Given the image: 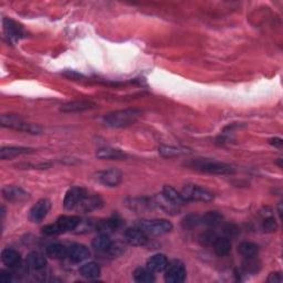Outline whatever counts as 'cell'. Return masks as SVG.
<instances>
[{
  "label": "cell",
  "instance_id": "6da1fadb",
  "mask_svg": "<svg viewBox=\"0 0 283 283\" xmlns=\"http://www.w3.org/2000/svg\"><path fill=\"white\" fill-rule=\"evenodd\" d=\"M142 112L135 108H128V110H121L107 114L104 116L103 121L108 127L112 128H125L132 126L133 124L137 122L140 117Z\"/></svg>",
  "mask_w": 283,
  "mask_h": 283
},
{
  "label": "cell",
  "instance_id": "7a4b0ae2",
  "mask_svg": "<svg viewBox=\"0 0 283 283\" xmlns=\"http://www.w3.org/2000/svg\"><path fill=\"white\" fill-rule=\"evenodd\" d=\"M188 165L190 167H193L194 170L212 174V175H230V174H233L236 172L235 167L229 164L208 160V159L194 160L193 162H190Z\"/></svg>",
  "mask_w": 283,
  "mask_h": 283
},
{
  "label": "cell",
  "instance_id": "3957f363",
  "mask_svg": "<svg viewBox=\"0 0 283 283\" xmlns=\"http://www.w3.org/2000/svg\"><path fill=\"white\" fill-rule=\"evenodd\" d=\"M81 219L77 216H61L54 224L47 225L42 228V233L46 236H57L64 232L73 231L80 225Z\"/></svg>",
  "mask_w": 283,
  "mask_h": 283
},
{
  "label": "cell",
  "instance_id": "277c9868",
  "mask_svg": "<svg viewBox=\"0 0 283 283\" xmlns=\"http://www.w3.org/2000/svg\"><path fill=\"white\" fill-rule=\"evenodd\" d=\"M0 123H2L3 127L19 130V132L28 134L38 135L42 132L41 127L38 126V125L27 123L23 118H20L17 115H12V114H4V115H2V117H0Z\"/></svg>",
  "mask_w": 283,
  "mask_h": 283
},
{
  "label": "cell",
  "instance_id": "5b68a950",
  "mask_svg": "<svg viewBox=\"0 0 283 283\" xmlns=\"http://www.w3.org/2000/svg\"><path fill=\"white\" fill-rule=\"evenodd\" d=\"M137 227L140 228L148 236H161L173 230L172 222L166 219L142 220Z\"/></svg>",
  "mask_w": 283,
  "mask_h": 283
},
{
  "label": "cell",
  "instance_id": "8992f818",
  "mask_svg": "<svg viewBox=\"0 0 283 283\" xmlns=\"http://www.w3.org/2000/svg\"><path fill=\"white\" fill-rule=\"evenodd\" d=\"M182 197L185 201H208L214 200L215 195L208 189L199 187L197 185H186L181 192Z\"/></svg>",
  "mask_w": 283,
  "mask_h": 283
},
{
  "label": "cell",
  "instance_id": "52a82bcc",
  "mask_svg": "<svg viewBox=\"0 0 283 283\" xmlns=\"http://www.w3.org/2000/svg\"><path fill=\"white\" fill-rule=\"evenodd\" d=\"M96 181L107 187H116L123 181V173L116 168L102 171L96 174Z\"/></svg>",
  "mask_w": 283,
  "mask_h": 283
},
{
  "label": "cell",
  "instance_id": "ba28073f",
  "mask_svg": "<svg viewBox=\"0 0 283 283\" xmlns=\"http://www.w3.org/2000/svg\"><path fill=\"white\" fill-rule=\"evenodd\" d=\"M186 279V269L181 261H174L165 270V281L168 283H182Z\"/></svg>",
  "mask_w": 283,
  "mask_h": 283
},
{
  "label": "cell",
  "instance_id": "9c48e42d",
  "mask_svg": "<svg viewBox=\"0 0 283 283\" xmlns=\"http://www.w3.org/2000/svg\"><path fill=\"white\" fill-rule=\"evenodd\" d=\"M86 195H88V193H86V190L82 187H71L64 196V208L67 210L77 209V207L80 205L81 201L84 199Z\"/></svg>",
  "mask_w": 283,
  "mask_h": 283
},
{
  "label": "cell",
  "instance_id": "30bf717a",
  "mask_svg": "<svg viewBox=\"0 0 283 283\" xmlns=\"http://www.w3.org/2000/svg\"><path fill=\"white\" fill-rule=\"evenodd\" d=\"M50 208L51 204L48 199L38 200L29 211V219L32 222H35V224H39V222L46 218Z\"/></svg>",
  "mask_w": 283,
  "mask_h": 283
},
{
  "label": "cell",
  "instance_id": "8fae6325",
  "mask_svg": "<svg viewBox=\"0 0 283 283\" xmlns=\"http://www.w3.org/2000/svg\"><path fill=\"white\" fill-rule=\"evenodd\" d=\"M125 240L130 246L134 247H140V246H145L148 243V235L140 229L138 227L135 228H128V229L125 231L124 233Z\"/></svg>",
  "mask_w": 283,
  "mask_h": 283
},
{
  "label": "cell",
  "instance_id": "7c38bea8",
  "mask_svg": "<svg viewBox=\"0 0 283 283\" xmlns=\"http://www.w3.org/2000/svg\"><path fill=\"white\" fill-rule=\"evenodd\" d=\"M2 194L4 199L10 203H21L29 198V194L17 186H5L2 189Z\"/></svg>",
  "mask_w": 283,
  "mask_h": 283
},
{
  "label": "cell",
  "instance_id": "4fadbf2b",
  "mask_svg": "<svg viewBox=\"0 0 283 283\" xmlns=\"http://www.w3.org/2000/svg\"><path fill=\"white\" fill-rule=\"evenodd\" d=\"M95 106V103L91 101H73L65 103V104L60 107V111L62 113H81L89 110H93Z\"/></svg>",
  "mask_w": 283,
  "mask_h": 283
},
{
  "label": "cell",
  "instance_id": "5bb4252c",
  "mask_svg": "<svg viewBox=\"0 0 283 283\" xmlns=\"http://www.w3.org/2000/svg\"><path fill=\"white\" fill-rule=\"evenodd\" d=\"M90 254L91 252L89 248L84 246V244L74 243L68 249V257L71 261H73L75 263L83 262L84 260L89 259Z\"/></svg>",
  "mask_w": 283,
  "mask_h": 283
},
{
  "label": "cell",
  "instance_id": "9a60e30c",
  "mask_svg": "<svg viewBox=\"0 0 283 283\" xmlns=\"http://www.w3.org/2000/svg\"><path fill=\"white\" fill-rule=\"evenodd\" d=\"M35 150L29 148H23V146H4L0 150V159L2 160H12L15 157L26 154L34 153Z\"/></svg>",
  "mask_w": 283,
  "mask_h": 283
},
{
  "label": "cell",
  "instance_id": "2e32d148",
  "mask_svg": "<svg viewBox=\"0 0 283 283\" xmlns=\"http://www.w3.org/2000/svg\"><path fill=\"white\" fill-rule=\"evenodd\" d=\"M168 265L167 258L164 254L157 253L152 255V257L146 262V268L151 270L153 273H160V272L165 271Z\"/></svg>",
  "mask_w": 283,
  "mask_h": 283
},
{
  "label": "cell",
  "instance_id": "e0dca14e",
  "mask_svg": "<svg viewBox=\"0 0 283 283\" xmlns=\"http://www.w3.org/2000/svg\"><path fill=\"white\" fill-rule=\"evenodd\" d=\"M4 29L10 40H19L20 38L25 37L23 27H20L12 19H4Z\"/></svg>",
  "mask_w": 283,
  "mask_h": 283
},
{
  "label": "cell",
  "instance_id": "ac0fdd59",
  "mask_svg": "<svg viewBox=\"0 0 283 283\" xmlns=\"http://www.w3.org/2000/svg\"><path fill=\"white\" fill-rule=\"evenodd\" d=\"M103 206V201L99 196H89L86 195L84 199L81 201L77 209L82 212H90L101 208Z\"/></svg>",
  "mask_w": 283,
  "mask_h": 283
},
{
  "label": "cell",
  "instance_id": "d6986e66",
  "mask_svg": "<svg viewBox=\"0 0 283 283\" xmlns=\"http://www.w3.org/2000/svg\"><path fill=\"white\" fill-rule=\"evenodd\" d=\"M0 258H2L3 263L9 266V268H16V266H19L21 263L20 253L14 249H4L2 251V257Z\"/></svg>",
  "mask_w": 283,
  "mask_h": 283
},
{
  "label": "cell",
  "instance_id": "ffe728a7",
  "mask_svg": "<svg viewBox=\"0 0 283 283\" xmlns=\"http://www.w3.org/2000/svg\"><path fill=\"white\" fill-rule=\"evenodd\" d=\"M96 156L99 157L100 160H116V161L125 160L127 157V155L125 154L123 151L113 148L100 149L96 152Z\"/></svg>",
  "mask_w": 283,
  "mask_h": 283
},
{
  "label": "cell",
  "instance_id": "44dd1931",
  "mask_svg": "<svg viewBox=\"0 0 283 283\" xmlns=\"http://www.w3.org/2000/svg\"><path fill=\"white\" fill-rule=\"evenodd\" d=\"M47 255L54 260H62L68 257V249L61 243H51L47 247Z\"/></svg>",
  "mask_w": 283,
  "mask_h": 283
},
{
  "label": "cell",
  "instance_id": "7402d4cb",
  "mask_svg": "<svg viewBox=\"0 0 283 283\" xmlns=\"http://www.w3.org/2000/svg\"><path fill=\"white\" fill-rule=\"evenodd\" d=\"M112 240L108 237L107 233H101L97 237H95L92 241V246L99 252H108V250L112 247Z\"/></svg>",
  "mask_w": 283,
  "mask_h": 283
},
{
  "label": "cell",
  "instance_id": "603a6c76",
  "mask_svg": "<svg viewBox=\"0 0 283 283\" xmlns=\"http://www.w3.org/2000/svg\"><path fill=\"white\" fill-rule=\"evenodd\" d=\"M80 274L88 280H94L100 276L101 268L95 262L85 263L80 268Z\"/></svg>",
  "mask_w": 283,
  "mask_h": 283
},
{
  "label": "cell",
  "instance_id": "cb8c5ba5",
  "mask_svg": "<svg viewBox=\"0 0 283 283\" xmlns=\"http://www.w3.org/2000/svg\"><path fill=\"white\" fill-rule=\"evenodd\" d=\"M162 195L166 200H168L170 203L175 206H179L185 203L181 193L177 192V190L175 188H173L172 186H168V185H165V186L163 187Z\"/></svg>",
  "mask_w": 283,
  "mask_h": 283
},
{
  "label": "cell",
  "instance_id": "d4e9b609",
  "mask_svg": "<svg viewBox=\"0 0 283 283\" xmlns=\"http://www.w3.org/2000/svg\"><path fill=\"white\" fill-rule=\"evenodd\" d=\"M27 264L29 265V268L32 270L39 271L46 268L47 260L43 255L39 252H31L27 257Z\"/></svg>",
  "mask_w": 283,
  "mask_h": 283
},
{
  "label": "cell",
  "instance_id": "484cf974",
  "mask_svg": "<svg viewBox=\"0 0 283 283\" xmlns=\"http://www.w3.org/2000/svg\"><path fill=\"white\" fill-rule=\"evenodd\" d=\"M212 246H214L216 254L219 255V257H225L231 250V242L227 237H217Z\"/></svg>",
  "mask_w": 283,
  "mask_h": 283
},
{
  "label": "cell",
  "instance_id": "4316f807",
  "mask_svg": "<svg viewBox=\"0 0 283 283\" xmlns=\"http://www.w3.org/2000/svg\"><path fill=\"white\" fill-rule=\"evenodd\" d=\"M121 225H122V222L119 219L110 218V219L97 222L96 229L99 230L101 233H107V235H108V232L115 231L116 229H118L119 227H121Z\"/></svg>",
  "mask_w": 283,
  "mask_h": 283
},
{
  "label": "cell",
  "instance_id": "83f0119b",
  "mask_svg": "<svg viewBox=\"0 0 283 283\" xmlns=\"http://www.w3.org/2000/svg\"><path fill=\"white\" fill-rule=\"evenodd\" d=\"M238 251L246 259L255 258L259 253V246L253 242H242L239 244Z\"/></svg>",
  "mask_w": 283,
  "mask_h": 283
},
{
  "label": "cell",
  "instance_id": "f1b7e54d",
  "mask_svg": "<svg viewBox=\"0 0 283 283\" xmlns=\"http://www.w3.org/2000/svg\"><path fill=\"white\" fill-rule=\"evenodd\" d=\"M159 153L163 157H175V156H179V155H182V154L189 153V152L187 150H185V149L176 148V146L162 145V146H160V148H159Z\"/></svg>",
  "mask_w": 283,
  "mask_h": 283
},
{
  "label": "cell",
  "instance_id": "f546056e",
  "mask_svg": "<svg viewBox=\"0 0 283 283\" xmlns=\"http://www.w3.org/2000/svg\"><path fill=\"white\" fill-rule=\"evenodd\" d=\"M134 279L138 283H151L155 280L153 272L148 268H139L134 272Z\"/></svg>",
  "mask_w": 283,
  "mask_h": 283
},
{
  "label": "cell",
  "instance_id": "4dcf8cb0",
  "mask_svg": "<svg viewBox=\"0 0 283 283\" xmlns=\"http://www.w3.org/2000/svg\"><path fill=\"white\" fill-rule=\"evenodd\" d=\"M201 224L208 225V226H217L221 222V216L216 211H210L206 214L204 217H201Z\"/></svg>",
  "mask_w": 283,
  "mask_h": 283
},
{
  "label": "cell",
  "instance_id": "1f68e13d",
  "mask_svg": "<svg viewBox=\"0 0 283 283\" xmlns=\"http://www.w3.org/2000/svg\"><path fill=\"white\" fill-rule=\"evenodd\" d=\"M263 229L266 232H274L277 230V224L272 216L266 217L263 221Z\"/></svg>",
  "mask_w": 283,
  "mask_h": 283
},
{
  "label": "cell",
  "instance_id": "d6a6232c",
  "mask_svg": "<svg viewBox=\"0 0 283 283\" xmlns=\"http://www.w3.org/2000/svg\"><path fill=\"white\" fill-rule=\"evenodd\" d=\"M199 239H200V242L205 244V246H209V244H212L215 242V240L217 239V236L215 235L214 232L208 231V232L203 233V235L199 237Z\"/></svg>",
  "mask_w": 283,
  "mask_h": 283
},
{
  "label": "cell",
  "instance_id": "836d02e7",
  "mask_svg": "<svg viewBox=\"0 0 283 283\" xmlns=\"http://www.w3.org/2000/svg\"><path fill=\"white\" fill-rule=\"evenodd\" d=\"M268 282L276 283V282H282V275L280 272H275V273H271L268 277Z\"/></svg>",
  "mask_w": 283,
  "mask_h": 283
},
{
  "label": "cell",
  "instance_id": "e575fe53",
  "mask_svg": "<svg viewBox=\"0 0 283 283\" xmlns=\"http://www.w3.org/2000/svg\"><path fill=\"white\" fill-rule=\"evenodd\" d=\"M10 280H12V275H10V273H8L6 271L0 272V281L3 283H8Z\"/></svg>",
  "mask_w": 283,
  "mask_h": 283
},
{
  "label": "cell",
  "instance_id": "d590c367",
  "mask_svg": "<svg viewBox=\"0 0 283 283\" xmlns=\"http://www.w3.org/2000/svg\"><path fill=\"white\" fill-rule=\"evenodd\" d=\"M270 144L271 145H274V146H276V148L281 149L282 145H283V142H282L281 138H272V139H270Z\"/></svg>",
  "mask_w": 283,
  "mask_h": 283
}]
</instances>
